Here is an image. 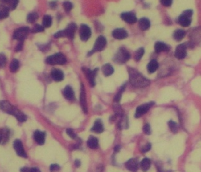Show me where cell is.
Listing matches in <instances>:
<instances>
[{
	"label": "cell",
	"instance_id": "1",
	"mask_svg": "<svg viewBox=\"0 0 201 172\" xmlns=\"http://www.w3.org/2000/svg\"><path fill=\"white\" fill-rule=\"evenodd\" d=\"M130 83L135 87L144 88L148 87L150 81L136 70L129 68Z\"/></svg>",
	"mask_w": 201,
	"mask_h": 172
},
{
	"label": "cell",
	"instance_id": "2",
	"mask_svg": "<svg viewBox=\"0 0 201 172\" xmlns=\"http://www.w3.org/2000/svg\"><path fill=\"white\" fill-rule=\"evenodd\" d=\"M0 109L8 114L14 115L20 122H24L27 119V116L23 113L19 111L8 101H2L0 102Z\"/></svg>",
	"mask_w": 201,
	"mask_h": 172
},
{
	"label": "cell",
	"instance_id": "3",
	"mask_svg": "<svg viewBox=\"0 0 201 172\" xmlns=\"http://www.w3.org/2000/svg\"><path fill=\"white\" fill-rule=\"evenodd\" d=\"M67 62L65 56L60 53L54 54L51 56H48L46 59V63L51 65H56V64H60L63 65Z\"/></svg>",
	"mask_w": 201,
	"mask_h": 172
},
{
	"label": "cell",
	"instance_id": "4",
	"mask_svg": "<svg viewBox=\"0 0 201 172\" xmlns=\"http://www.w3.org/2000/svg\"><path fill=\"white\" fill-rule=\"evenodd\" d=\"M130 58V55L129 52L126 49L122 48L116 53L114 58V61L119 64H123L127 62Z\"/></svg>",
	"mask_w": 201,
	"mask_h": 172
},
{
	"label": "cell",
	"instance_id": "5",
	"mask_svg": "<svg viewBox=\"0 0 201 172\" xmlns=\"http://www.w3.org/2000/svg\"><path fill=\"white\" fill-rule=\"evenodd\" d=\"M106 45H107V40H106L105 38L102 36H100L96 39V41L95 42V44H94L93 48L91 51H90L88 53V56H90L92 55V54L94 53L95 52L102 51L105 48Z\"/></svg>",
	"mask_w": 201,
	"mask_h": 172
},
{
	"label": "cell",
	"instance_id": "6",
	"mask_svg": "<svg viewBox=\"0 0 201 172\" xmlns=\"http://www.w3.org/2000/svg\"><path fill=\"white\" fill-rule=\"evenodd\" d=\"M30 31L28 27H22L16 30L13 33V38L19 41H24Z\"/></svg>",
	"mask_w": 201,
	"mask_h": 172
},
{
	"label": "cell",
	"instance_id": "7",
	"mask_svg": "<svg viewBox=\"0 0 201 172\" xmlns=\"http://www.w3.org/2000/svg\"><path fill=\"white\" fill-rule=\"evenodd\" d=\"M154 104V102H149L146 104H144L140 105L137 107V109H136L135 117L137 118H140V117H142L143 115L146 113L149 109H150V107Z\"/></svg>",
	"mask_w": 201,
	"mask_h": 172
},
{
	"label": "cell",
	"instance_id": "8",
	"mask_svg": "<svg viewBox=\"0 0 201 172\" xmlns=\"http://www.w3.org/2000/svg\"><path fill=\"white\" fill-rule=\"evenodd\" d=\"M82 70H83L84 73H85V76H87L90 84L92 86V87H94L95 84V76L96 75V73L98 70V68L94 69L93 70H91L87 68L84 67L82 68Z\"/></svg>",
	"mask_w": 201,
	"mask_h": 172
},
{
	"label": "cell",
	"instance_id": "9",
	"mask_svg": "<svg viewBox=\"0 0 201 172\" xmlns=\"http://www.w3.org/2000/svg\"><path fill=\"white\" fill-rule=\"evenodd\" d=\"M189 45L187 43L177 46L175 51V56L178 59H184L186 56V49L189 47Z\"/></svg>",
	"mask_w": 201,
	"mask_h": 172
},
{
	"label": "cell",
	"instance_id": "10",
	"mask_svg": "<svg viewBox=\"0 0 201 172\" xmlns=\"http://www.w3.org/2000/svg\"><path fill=\"white\" fill-rule=\"evenodd\" d=\"M91 30L88 26L87 25L83 24L80 26V37L84 41H87L91 36Z\"/></svg>",
	"mask_w": 201,
	"mask_h": 172
},
{
	"label": "cell",
	"instance_id": "11",
	"mask_svg": "<svg viewBox=\"0 0 201 172\" xmlns=\"http://www.w3.org/2000/svg\"><path fill=\"white\" fill-rule=\"evenodd\" d=\"M80 102L81 104L82 109L85 113L87 114L88 113V108H87V103L86 98V93L85 87L83 84H81V88H80Z\"/></svg>",
	"mask_w": 201,
	"mask_h": 172
},
{
	"label": "cell",
	"instance_id": "12",
	"mask_svg": "<svg viewBox=\"0 0 201 172\" xmlns=\"http://www.w3.org/2000/svg\"><path fill=\"white\" fill-rule=\"evenodd\" d=\"M13 147H14V149H15V151L18 155H19L20 157H25V158H26L27 157L26 152L24 149L22 142L19 140H14V143H13Z\"/></svg>",
	"mask_w": 201,
	"mask_h": 172
},
{
	"label": "cell",
	"instance_id": "13",
	"mask_svg": "<svg viewBox=\"0 0 201 172\" xmlns=\"http://www.w3.org/2000/svg\"><path fill=\"white\" fill-rule=\"evenodd\" d=\"M125 166L129 171L136 172L138 169V160L136 158H131L125 163Z\"/></svg>",
	"mask_w": 201,
	"mask_h": 172
},
{
	"label": "cell",
	"instance_id": "14",
	"mask_svg": "<svg viewBox=\"0 0 201 172\" xmlns=\"http://www.w3.org/2000/svg\"><path fill=\"white\" fill-rule=\"evenodd\" d=\"M120 16H121V18L124 21H125L126 23L129 24L135 23L137 21L136 16L133 13H130V12L124 13L121 14Z\"/></svg>",
	"mask_w": 201,
	"mask_h": 172
},
{
	"label": "cell",
	"instance_id": "15",
	"mask_svg": "<svg viewBox=\"0 0 201 172\" xmlns=\"http://www.w3.org/2000/svg\"><path fill=\"white\" fill-rule=\"evenodd\" d=\"M112 36L117 39H123L128 36L127 32L122 28H118L113 30L112 32Z\"/></svg>",
	"mask_w": 201,
	"mask_h": 172
},
{
	"label": "cell",
	"instance_id": "16",
	"mask_svg": "<svg viewBox=\"0 0 201 172\" xmlns=\"http://www.w3.org/2000/svg\"><path fill=\"white\" fill-rule=\"evenodd\" d=\"M76 28V26L75 23H70L67 27V28L65 30H64L65 33V37L72 39L74 37Z\"/></svg>",
	"mask_w": 201,
	"mask_h": 172
},
{
	"label": "cell",
	"instance_id": "17",
	"mask_svg": "<svg viewBox=\"0 0 201 172\" xmlns=\"http://www.w3.org/2000/svg\"><path fill=\"white\" fill-rule=\"evenodd\" d=\"M34 139L38 145H42L45 143V133L40 131H36L34 133Z\"/></svg>",
	"mask_w": 201,
	"mask_h": 172
},
{
	"label": "cell",
	"instance_id": "18",
	"mask_svg": "<svg viewBox=\"0 0 201 172\" xmlns=\"http://www.w3.org/2000/svg\"><path fill=\"white\" fill-rule=\"evenodd\" d=\"M51 75L55 81H61L64 78L63 72L59 69H53L51 73Z\"/></svg>",
	"mask_w": 201,
	"mask_h": 172
},
{
	"label": "cell",
	"instance_id": "19",
	"mask_svg": "<svg viewBox=\"0 0 201 172\" xmlns=\"http://www.w3.org/2000/svg\"><path fill=\"white\" fill-rule=\"evenodd\" d=\"M92 130L96 133H101L104 131V126L101 120L97 119L92 129Z\"/></svg>",
	"mask_w": 201,
	"mask_h": 172
},
{
	"label": "cell",
	"instance_id": "20",
	"mask_svg": "<svg viewBox=\"0 0 201 172\" xmlns=\"http://www.w3.org/2000/svg\"><path fill=\"white\" fill-rule=\"evenodd\" d=\"M64 95L65 98L68 100H73L75 98L74 92L72 88L70 86H67L64 90Z\"/></svg>",
	"mask_w": 201,
	"mask_h": 172
},
{
	"label": "cell",
	"instance_id": "21",
	"mask_svg": "<svg viewBox=\"0 0 201 172\" xmlns=\"http://www.w3.org/2000/svg\"><path fill=\"white\" fill-rule=\"evenodd\" d=\"M150 27V21L146 18H141L139 20V28L142 31L147 30Z\"/></svg>",
	"mask_w": 201,
	"mask_h": 172
},
{
	"label": "cell",
	"instance_id": "22",
	"mask_svg": "<svg viewBox=\"0 0 201 172\" xmlns=\"http://www.w3.org/2000/svg\"><path fill=\"white\" fill-rule=\"evenodd\" d=\"M178 22L181 26L184 27H187L191 25V21L189 18L184 16L183 14H181L178 19Z\"/></svg>",
	"mask_w": 201,
	"mask_h": 172
},
{
	"label": "cell",
	"instance_id": "23",
	"mask_svg": "<svg viewBox=\"0 0 201 172\" xmlns=\"http://www.w3.org/2000/svg\"><path fill=\"white\" fill-rule=\"evenodd\" d=\"M155 51L156 53H160L168 50V47L162 42H157L155 44Z\"/></svg>",
	"mask_w": 201,
	"mask_h": 172
},
{
	"label": "cell",
	"instance_id": "24",
	"mask_svg": "<svg viewBox=\"0 0 201 172\" xmlns=\"http://www.w3.org/2000/svg\"><path fill=\"white\" fill-rule=\"evenodd\" d=\"M9 130L6 128L0 130V143H5L9 138Z\"/></svg>",
	"mask_w": 201,
	"mask_h": 172
},
{
	"label": "cell",
	"instance_id": "25",
	"mask_svg": "<svg viewBox=\"0 0 201 172\" xmlns=\"http://www.w3.org/2000/svg\"><path fill=\"white\" fill-rule=\"evenodd\" d=\"M87 145H88V146L91 149L98 148V139L93 136L90 137L87 141Z\"/></svg>",
	"mask_w": 201,
	"mask_h": 172
},
{
	"label": "cell",
	"instance_id": "26",
	"mask_svg": "<svg viewBox=\"0 0 201 172\" xmlns=\"http://www.w3.org/2000/svg\"><path fill=\"white\" fill-rule=\"evenodd\" d=\"M102 72L105 76H109L112 75L114 72V69L110 64H105L102 68Z\"/></svg>",
	"mask_w": 201,
	"mask_h": 172
},
{
	"label": "cell",
	"instance_id": "27",
	"mask_svg": "<svg viewBox=\"0 0 201 172\" xmlns=\"http://www.w3.org/2000/svg\"><path fill=\"white\" fill-rule=\"evenodd\" d=\"M158 63L155 59L150 61L147 65V70L150 73H154L158 69Z\"/></svg>",
	"mask_w": 201,
	"mask_h": 172
},
{
	"label": "cell",
	"instance_id": "28",
	"mask_svg": "<svg viewBox=\"0 0 201 172\" xmlns=\"http://www.w3.org/2000/svg\"><path fill=\"white\" fill-rule=\"evenodd\" d=\"M185 35H186L185 31L178 29L175 31L173 36L175 40L179 41H181L185 37Z\"/></svg>",
	"mask_w": 201,
	"mask_h": 172
},
{
	"label": "cell",
	"instance_id": "29",
	"mask_svg": "<svg viewBox=\"0 0 201 172\" xmlns=\"http://www.w3.org/2000/svg\"><path fill=\"white\" fill-rule=\"evenodd\" d=\"M150 160L147 158H144L140 162V168L143 171L146 172L150 168Z\"/></svg>",
	"mask_w": 201,
	"mask_h": 172
},
{
	"label": "cell",
	"instance_id": "30",
	"mask_svg": "<svg viewBox=\"0 0 201 172\" xmlns=\"http://www.w3.org/2000/svg\"><path fill=\"white\" fill-rule=\"evenodd\" d=\"M10 9L8 7L2 6L0 7V20L6 18L9 16Z\"/></svg>",
	"mask_w": 201,
	"mask_h": 172
},
{
	"label": "cell",
	"instance_id": "31",
	"mask_svg": "<svg viewBox=\"0 0 201 172\" xmlns=\"http://www.w3.org/2000/svg\"><path fill=\"white\" fill-rule=\"evenodd\" d=\"M19 67V63L18 60L16 59H13L10 66V72H11L12 73H15L18 71Z\"/></svg>",
	"mask_w": 201,
	"mask_h": 172
},
{
	"label": "cell",
	"instance_id": "32",
	"mask_svg": "<svg viewBox=\"0 0 201 172\" xmlns=\"http://www.w3.org/2000/svg\"><path fill=\"white\" fill-rule=\"evenodd\" d=\"M115 103V104H113V110H114L116 115L122 117V116L124 115V111L122 109V107L120 106V104H118V103Z\"/></svg>",
	"mask_w": 201,
	"mask_h": 172
},
{
	"label": "cell",
	"instance_id": "33",
	"mask_svg": "<svg viewBox=\"0 0 201 172\" xmlns=\"http://www.w3.org/2000/svg\"><path fill=\"white\" fill-rule=\"evenodd\" d=\"M125 87H126V84H124L122 87L120 88L119 91L118 92V93L115 95V97H114V102L115 103H118L120 101V100H121V98H122V93L123 92H124L125 89Z\"/></svg>",
	"mask_w": 201,
	"mask_h": 172
},
{
	"label": "cell",
	"instance_id": "34",
	"mask_svg": "<svg viewBox=\"0 0 201 172\" xmlns=\"http://www.w3.org/2000/svg\"><path fill=\"white\" fill-rule=\"evenodd\" d=\"M52 24V18L50 15H45L43 19V26L44 28H49Z\"/></svg>",
	"mask_w": 201,
	"mask_h": 172
},
{
	"label": "cell",
	"instance_id": "35",
	"mask_svg": "<svg viewBox=\"0 0 201 172\" xmlns=\"http://www.w3.org/2000/svg\"><path fill=\"white\" fill-rule=\"evenodd\" d=\"M38 18V15L36 13H30L27 16V21L30 23H34L36 20Z\"/></svg>",
	"mask_w": 201,
	"mask_h": 172
},
{
	"label": "cell",
	"instance_id": "36",
	"mask_svg": "<svg viewBox=\"0 0 201 172\" xmlns=\"http://www.w3.org/2000/svg\"><path fill=\"white\" fill-rule=\"evenodd\" d=\"M144 49L143 48H139L135 53V61H139L140 59H141L144 54Z\"/></svg>",
	"mask_w": 201,
	"mask_h": 172
},
{
	"label": "cell",
	"instance_id": "37",
	"mask_svg": "<svg viewBox=\"0 0 201 172\" xmlns=\"http://www.w3.org/2000/svg\"><path fill=\"white\" fill-rule=\"evenodd\" d=\"M44 27L42 26V25H39L38 24H36L35 25L33 28L31 29V33H39V32H42L44 31Z\"/></svg>",
	"mask_w": 201,
	"mask_h": 172
},
{
	"label": "cell",
	"instance_id": "38",
	"mask_svg": "<svg viewBox=\"0 0 201 172\" xmlns=\"http://www.w3.org/2000/svg\"><path fill=\"white\" fill-rule=\"evenodd\" d=\"M19 0H9L8 1V6L10 10H14L18 6Z\"/></svg>",
	"mask_w": 201,
	"mask_h": 172
},
{
	"label": "cell",
	"instance_id": "39",
	"mask_svg": "<svg viewBox=\"0 0 201 172\" xmlns=\"http://www.w3.org/2000/svg\"><path fill=\"white\" fill-rule=\"evenodd\" d=\"M7 63V59L4 54H0V68H3L5 67Z\"/></svg>",
	"mask_w": 201,
	"mask_h": 172
},
{
	"label": "cell",
	"instance_id": "40",
	"mask_svg": "<svg viewBox=\"0 0 201 172\" xmlns=\"http://www.w3.org/2000/svg\"><path fill=\"white\" fill-rule=\"evenodd\" d=\"M169 128H170V130L172 132H174V133H175L177 132L178 130V126L177 125L175 122L173 121H170L168 123Z\"/></svg>",
	"mask_w": 201,
	"mask_h": 172
},
{
	"label": "cell",
	"instance_id": "41",
	"mask_svg": "<svg viewBox=\"0 0 201 172\" xmlns=\"http://www.w3.org/2000/svg\"><path fill=\"white\" fill-rule=\"evenodd\" d=\"M63 6H64V10H65L66 12L70 11L72 10V8H73V5L70 2H65L64 3Z\"/></svg>",
	"mask_w": 201,
	"mask_h": 172
},
{
	"label": "cell",
	"instance_id": "42",
	"mask_svg": "<svg viewBox=\"0 0 201 172\" xmlns=\"http://www.w3.org/2000/svg\"><path fill=\"white\" fill-rule=\"evenodd\" d=\"M67 134L72 139H76V135L74 133L73 130L71 128H67Z\"/></svg>",
	"mask_w": 201,
	"mask_h": 172
},
{
	"label": "cell",
	"instance_id": "43",
	"mask_svg": "<svg viewBox=\"0 0 201 172\" xmlns=\"http://www.w3.org/2000/svg\"><path fill=\"white\" fill-rule=\"evenodd\" d=\"M143 131L145 134L146 135H150L151 134V130H150V126L149 124H146L143 128Z\"/></svg>",
	"mask_w": 201,
	"mask_h": 172
},
{
	"label": "cell",
	"instance_id": "44",
	"mask_svg": "<svg viewBox=\"0 0 201 172\" xmlns=\"http://www.w3.org/2000/svg\"><path fill=\"white\" fill-rule=\"evenodd\" d=\"M150 149H151L150 143H147L141 148V152L143 153H146V152H149Z\"/></svg>",
	"mask_w": 201,
	"mask_h": 172
},
{
	"label": "cell",
	"instance_id": "45",
	"mask_svg": "<svg viewBox=\"0 0 201 172\" xmlns=\"http://www.w3.org/2000/svg\"><path fill=\"white\" fill-rule=\"evenodd\" d=\"M54 37L56 38H62V37H65V33L64 30L62 31H59L57 33H56L54 35Z\"/></svg>",
	"mask_w": 201,
	"mask_h": 172
},
{
	"label": "cell",
	"instance_id": "46",
	"mask_svg": "<svg viewBox=\"0 0 201 172\" xmlns=\"http://www.w3.org/2000/svg\"><path fill=\"white\" fill-rule=\"evenodd\" d=\"M59 166L57 164H53L50 167V170L51 172H55L58 171L59 170Z\"/></svg>",
	"mask_w": 201,
	"mask_h": 172
},
{
	"label": "cell",
	"instance_id": "47",
	"mask_svg": "<svg viewBox=\"0 0 201 172\" xmlns=\"http://www.w3.org/2000/svg\"><path fill=\"white\" fill-rule=\"evenodd\" d=\"M160 2L164 6H170L172 3V0H160Z\"/></svg>",
	"mask_w": 201,
	"mask_h": 172
},
{
	"label": "cell",
	"instance_id": "48",
	"mask_svg": "<svg viewBox=\"0 0 201 172\" xmlns=\"http://www.w3.org/2000/svg\"><path fill=\"white\" fill-rule=\"evenodd\" d=\"M23 41H19V43L18 44V45L16 47V51H21L23 49Z\"/></svg>",
	"mask_w": 201,
	"mask_h": 172
},
{
	"label": "cell",
	"instance_id": "49",
	"mask_svg": "<svg viewBox=\"0 0 201 172\" xmlns=\"http://www.w3.org/2000/svg\"><path fill=\"white\" fill-rule=\"evenodd\" d=\"M182 14L191 18V17H192V11L191 10H187L184 11Z\"/></svg>",
	"mask_w": 201,
	"mask_h": 172
},
{
	"label": "cell",
	"instance_id": "50",
	"mask_svg": "<svg viewBox=\"0 0 201 172\" xmlns=\"http://www.w3.org/2000/svg\"><path fill=\"white\" fill-rule=\"evenodd\" d=\"M20 171H21V172H32L31 169L29 168L28 167L22 168L21 170H20Z\"/></svg>",
	"mask_w": 201,
	"mask_h": 172
},
{
	"label": "cell",
	"instance_id": "51",
	"mask_svg": "<svg viewBox=\"0 0 201 172\" xmlns=\"http://www.w3.org/2000/svg\"><path fill=\"white\" fill-rule=\"evenodd\" d=\"M80 164H81V163H80V161L79 160H76L75 161V165L76 166V167H79L80 166Z\"/></svg>",
	"mask_w": 201,
	"mask_h": 172
},
{
	"label": "cell",
	"instance_id": "52",
	"mask_svg": "<svg viewBox=\"0 0 201 172\" xmlns=\"http://www.w3.org/2000/svg\"><path fill=\"white\" fill-rule=\"evenodd\" d=\"M50 7H51L52 8H55L56 6V3L55 2H52L50 3Z\"/></svg>",
	"mask_w": 201,
	"mask_h": 172
},
{
	"label": "cell",
	"instance_id": "53",
	"mask_svg": "<svg viewBox=\"0 0 201 172\" xmlns=\"http://www.w3.org/2000/svg\"><path fill=\"white\" fill-rule=\"evenodd\" d=\"M31 169L32 172H41V171H39V170L38 168H36V167L31 168Z\"/></svg>",
	"mask_w": 201,
	"mask_h": 172
},
{
	"label": "cell",
	"instance_id": "54",
	"mask_svg": "<svg viewBox=\"0 0 201 172\" xmlns=\"http://www.w3.org/2000/svg\"><path fill=\"white\" fill-rule=\"evenodd\" d=\"M120 146L119 145H117V146H115L114 150H115V152H118L120 151Z\"/></svg>",
	"mask_w": 201,
	"mask_h": 172
},
{
	"label": "cell",
	"instance_id": "55",
	"mask_svg": "<svg viewBox=\"0 0 201 172\" xmlns=\"http://www.w3.org/2000/svg\"><path fill=\"white\" fill-rule=\"evenodd\" d=\"M9 0H0V2L3 3H8Z\"/></svg>",
	"mask_w": 201,
	"mask_h": 172
}]
</instances>
